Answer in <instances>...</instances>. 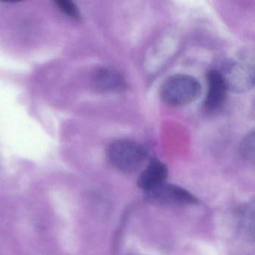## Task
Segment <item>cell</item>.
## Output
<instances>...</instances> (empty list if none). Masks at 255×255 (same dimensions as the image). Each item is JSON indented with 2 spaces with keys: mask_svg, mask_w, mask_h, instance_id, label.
<instances>
[{
  "mask_svg": "<svg viewBox=\"0 0 255 255\" xmlns=\"http://www.w3.org/2000/svg\"><path fill=\"white\" fill-rule=\"evenodd\" d=\"M201 87L192 76L177 74L167 79L161 86L160 97L169 107L189 105L199 98Z\"/></svg>",
  "mask_w": 255,
  "mask_h": 255,
  "instance_id": "obj_1",
  "label": "cell"
},
{
  "mask_svg": "<svg viewBox=\"0 0 255 255\" xmlns=\"http://www.w3.org/2000/svg\"><path fill=\"white\" fill-rule=\"evenodd\" d=\"M109 159L122 172L133 173L147 162L148 152L139 143L128 139L116 140L109 146Z\"/></svg>",
  "mask_w": 255,
  "mask_h": 255,
  "instance_id": "obj_2",
  "label": "cell"
},
{
  "mask_svg": "<svg viewBox=\"0 0 255 255\" xmlns=\"http://www.w3.org/2000/svg\"><path fill=\"white\" fill-rule=\"evenodd\" d=\"M145 197L149 202L157 205H192L198 202V198L184 188L166 182L145 192Z\"/></svg>",
  "mask_w": 255,
  "mask_h": 255,
  "instance_id": "obj_3",
  "label": "cell"
},
{
  "mask_svg": "<svg viewBox=\"0 0 255 255\" xmlns=\"http://www.w3.org/2000/svg\"><path fill=\"white\" fill-rule=\"evenodd\" d=\"M228 91L244 92L250 90L255 83L253 67L243 62H231L219 71Z\"/></svg>",
  "mask_w": 255,
  "mask_h": 255,
  "instance_id": "obj_4",
  "label": "cell"
},
{
  "mask_svg": "<svg viewBox=\"0 0 255 255\" xmlns=\"http://www.w3.org/2000/svg\"><path fill=\"white\" fill-rule=\"evenodd\" d=\"M208 92L206 98V109L209 111H216L223 106L228 89L225 80L219 71L213 70L207 74Z\"/></svg>",
  "mask_w": 255,
  "mask_h": 255,
  "instance_id": "obj_5",
  "label": "cell"
},
{
  "mask_svg": "<svg viewBox=\"0 0 255 255\" xmlns=\"http://www.w3.org/2000/svg\"><path fill=\"white\" fill-rule=\"evenodd\" d=\"M168 174V168L163 162L157 159H150L138 177V186L144 192H147L165 183Z\"/></svg>",
  "mask_w": 255,
  "mask_h": 255,
  "instance_id": "obj_6",
  "label": "cell"
},
{
  "mask_svg": "<svg viewBox=\"0 0 255 255\" xmlns=\"http://www.w3.org/2000/svg\"><path fill=\"white\" fill-rule=\"evenodd\" d=\"M97 87L106 92H123L126 89L125 77L121 73L112 68H101L95 77Z\"/></svg>",
  "mask_w": 255,
  "mask_h": 255,
  "instance_id": "obj_7",
  "label": "cell"
},
{
  "mask_svg": "<svg viewBox=\"0 0 255 255\" xmlns=\"http://www.w3.org/2000/svg\"><path fill=\"white\" fill-rule=\"evenodd\" d=\"M242 156L248 162H255V135L254 132L249 134L243 140L240 147Z\"/></svg>",
  "mask_w": 255,
  "mask_h": 255,
  "instance_id": "obj_8",
  "label": "cell"
},
{
  "mask_svg": "<svg viewBox=\"0 0 255 255\" xmlns=\"http://www.w3.org/2000/svg\"><path fill=\"white\" fill-rule=\"evenodd\" d=\"M55 3L62 13L71 18L74 20H79L80 18V11H78L74 2L68 0H59V1H56Z\"/></svg>",
  "mask_w": 255,
  "mask_h": 255,
  "instance_id": "obj_9",
  "label": "cell"
},
{
  "mask_svg": "<svg viewBox=\"0 0 255 255\" xmlns=\"http://www.w3.org/2000/svg\"><path fill=\"white\" fill-rule=\"evenodd\" d=\"M254 206H248L243 212L242 215V225L244 228L245 231L249 235L254 236Z\"/></svg>",
  "mask_w": 255,
  "mask_h": 255,
  "instance_id": "obj_10",
  "label": "cell"
}]
</instances>
